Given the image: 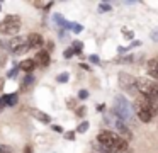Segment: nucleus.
<instances>
[{"mask_svg": "<svg viewBox=\"0 0 158 153\" xmlns=\"http://www.w3.org/2000/svg\"><path fill=\"white\" fill-rule=\"evenodd\" d=\"M148 73L151 77L158 78V58H153V60L148 61Z\"/></svg>", "mask_w": 158, "mask_h": 153, "instance_id": "nucleus-12", "label": "nucleus"}, {"mask_svg": "<svg viewBox=\"0 0 158 153\" xmlns=\"http://www.w3.org/2000/svg\"><path fill=\"white\" fill-rule=\"evenodd\" d=\"M77 112H78V116H83V112H85V109L82 107V109H78V111H77Z\"/></svg>", "mask_w": 158, "mask_h": 153, "instance_id": "nucleus-29", "label": "nucleus"}, {"mask_svg": "<svg viewBox=\"0 0 158 153\" xmlns=\"http://www.w3.org/2000/svg\"><path fill=\"white\" fill-rule=\"evenodd\" d=\"M19 68L24 70V71H27V73L31 75V71H34V68H36V63H34V60H24V61H21Z\"/></svg>", "mask_w": 158, "mask_h": 153, "instance_id": "nucleus-13", "label": "nucleus"}, {"mask_svg": "<svg viewBox=\"0 0 158 153\" xmlns=\"http://www.w3.org/2000/svg\"><path fill=\"white\" fill-rule=\"evenodd\" d=\"M134 82H136V78L131 77L129 73H119V85L124 88V90L136 92V88H134Z\"/></svg>", "mask_w": 158, "mask_h": 153, "instance_id": "nucleus-6", "label": "nucleus"}, {"mask_svg": "<svg viewBox=\"0 0 158 153\" xmlns=\"http://www.w3.org/2000/svg\"><path fill=\"white\" fill-rule=\"evenodd\" d=\"M87 129H89V122H87V121H83V122H80V124H78L77 131H78V133H85Z\"/></svg>", "mask_w": 158, "mask_h": 153, "instance_id": "nucleus-17", "label": "nucleus"}, {"mask_svg": "<svg viewBox=\"0 0 158 153\" xmlns=\"http://www.w3.org/2000/svg\"><path fill=\"white\" fill-rule=\"evenodd\" d=\"M117 129H119L121 136H123L124 141H129V139H133V133H131V129L127 128L126 124H124L123 121H117Z\"/></svg>", "mask_w": 158, "mask_h": 153, "instance_id": "nucleus-11", "label": "nucleus"}, {"mask_svg": "<svg viewBox=\"0 0 158 153\" xmlns=\"http://www.w3.org/2000/svg\"><path fill=\"white\" fill-rule=\"evenodd\" d=\"M78 97L80 99H87V97H89V92H87V90H80L78 92Z\"/></svg>", "mask_w": 158, "mask_h": 153, "instance_id": "nucleus-23", "label": "nucleus"}, {"mask_svg": "<svg viewBox=\"0 0 158 153\" xmlns=\"http://www.w3.org/2000/svg\"><path fill=\"white\" fill-rule=\"evenodd\" d=\"M99 10H100V12H107V10H110V5H109V3H100Z\"/></svg>", "mask_w": 158, "mask_h": 153, "instance_id": "nucleus-21", "label": "nucleus"}, {"mask_svg": "<svg viewBox=\"0 0 158 153\" xmlns=\"http://www.w3.org/2000/svg\"><path fill=\"white\" fill-rule=\"evenodd\" d=\"M9 46H10V49L14 51L15 54H24L26 51H29L27 39H26V37H22V36H19V37H14V39H10Z\"/></svg>", "mask_w": 158, "mask_h": 153, "instance_id": "nucleus-3", "label": "nucleus"}, {"mask_svg": "<svg viewBox=\"0 0 158 153\" xmlns=\"http://www.w3.org/2000/svg\"><path fill=\"white\" fill-rule=\"evenodd\" d=\"M151 39H153V41H158V29H155L153 32H151Z\"/></svg>", "mask_w": 158, "mask_h": 153, "instance_id": "nucleus-26", "label": "nucleus"}, {"mask_svg": "<svg viewBox=\"0 0 158 153\" xmlns=\"http://www.w3.org/2000/svg\"><path fill=\"white\" fill-rule=\"evenodd\" d=\"M114 112L119 117V121H124V122L133 121V107L123 95H117L116 100H114Z\"/></svg>", "mask_w": 158, "mask_h": 153, "instance_id": "nucleus-1", "label": "nucleus"}, {"mask_svg": "<svg viewBox=\"0 0 158 153\" xmlns=\"http://www.w3.org/2000/svg\"><path fill=\"white\" fill-rule=\"evenodd\" d=\"M0 46H2V44H0Z\"/></svg>", "mask_w": 158, "mask_h": 153, "instance_id": "nucleus-31", "label": "nucleus"}, {"mask_svg": "<svg viewBox=\"0 0 158 153\" xmlns=\"http://www.w3.org/2000/svg\"><path fill=\"white\" fill-rule=\"evenodd\" d=\"M27 46H29V49L31 48H41L43 44H44V39H43V36L41 34H38V32H31L27 37Z\"/></svg>", "mask_w": 158, "mask_h": 153, "instance_id": "nucleus-7", "label": "nucleus"}, {"mask_svg": "<svg viewBox=\"0 0 158 153\" xmlns=\"http://www.w3.org/2000/svg\"><path fill=\"white\" fill-rule=\"evenodd\" d=\"M53 129H55V131H58V133H61V131H63L61 126H53Z\"/></svg>", "mask_w": 158, "mask_h": 153, "instance_id": "nucleus-28", "label": "nucleus"}, {"mask_svg": "<svg viewBox=\"0 0 158 153\" xmlns=\"http://www.w3.org/2000/svg\"><path fill=\"white\" fill-rule=\"evenodd\" d=\"M70 27H72L75 32H80V31H82V26H80V24H70Z\"/></svg>", "mask_w": 158, "mask_h": 153, "instance_id": "nucleus-22", "label": "nucleus"}, {"mask_svg": "<svg viewBox=\"0 0 158 153\" xmlns=\"http://www.w3.org/2000/svg\"><path fill=\"white\" fill-rule=\"evenodd\" d=\"M58 82L60 83H65V82H68V73H61V75H58Z\"/></svg>", "mask_w": 158, "mask_h": 153, "instance_id": "nucleus-20", "label": "nucleus"}, {"mask_svg": "<svg viewBox=\"0 0 158 153\" xmlns=\"http://www.w3.org/2000/svg\"><path fill=\"white\" fill-rule=\"evenodd\" d=\"M34 5L39 9H49V7H53V2H34Z\"/></svg>", "mask_w": 158, "mask_h": 153, "instance_id": "nucleus-16", "label": "nucleus"}, {"mask_svg": "<svg viewBox=\"0 0 158 153\" xmlns=\"http://www.w3.org/2000/svg\"><path fill=\"white\" fill-rule=\"evenodd\" d=\"M97 141L104 146V148H110L114 146V143L117 141V134H114L112 131H100L97 136Z\"/></svg>", "mask_w": 158, "mask_h": 153, "instance_id": "nucleus-5", "label": "nucleus"}, {"mask_svg": "<svg viewBox=\"0 0 158 153\" xmlns=\"http://www.w3.org/2000/svg\"><path fill=\"white\" fill-rule=\"evenodd\" d=\"M21 29V19L19 15H5L0 22V32L2 34H17Z\"/></svg>", "mask_w": 158, "mask_h": 153, "instance_id": "nucleus-2", "label": "nucleus"}, {"mask_svg": "<svg viewBox=\"0 0 158 153\" xmlns=\"http://www.w3.org/2000/svg\"><path fill=\"white\" fill-rule=\"evenodd\" d=\"M73 54H75V53H73V49H72V48H68V49L65 51V58H72Z\"/></svg>", "mask_w": 158, "mask_h": 153, "instance_id": "nucleus-24", "label": "nucleus"}, {"mask_svg": "<svg viewBox=\"0 0 158 153\" xmlns=\"http://www.w3.org/2000/svg\"><path fill=\"white\" fill-rule=\"evenodd\" d=\"M2 109H4V107H2V104H0V112H2Z\"/></svg>", "mask_w": 158, "mask_h": 153, "instance_id": "nucleus-30", "label": "nucleus"}, {"mask_svg": "<svg viewBox=\"0 0 158 153\" xmlns=\"http://www.w3.org/2000/svg\"><path fill=\"white\" fill-rule=\"evenodd\" d=\"M31 114L34 116L38 121H41V122H44V124H48L49 121H51V117H49L48 114H44V112H41V111H36V109H32L31 111Z\"/></svg>", "mask_w": 158, "mask_h": 153, "instance_id": "nucleus-14", "label": "nucleus"}, {"mask_svg": "<svg viewBox=\"0 0 158 153\" xmlns=\"http://www.w3.org/2000/svg\"><path fill=\"white\" fill-rule=\"evenodd\" d=\"M34 63H36V66H48L49 65V51H44V49L38 51L34 56Z\"/></svg>", "mask_w": 158, "mask_h": 153, "instance_id": "nucleus-8", "label": "nucleus"}, {"mask_svg": "<svg viewBox=\"0 0 158 153\" xmlns=\"http://www.w3.org/2000/svg\"><path fill=\"white\" fill-rule=\"evenodd\" d=\"M155 112H158L156 109H138V117L143 122H150Z\"/></svg>", "mask_w": 158, "mask_h": 153, "instance_id": "nucleus-10", "label": "nucleus"}, {"mask_svg": "<svg viewBox=\"0 0 158 153\" xmlns=\"http://www.w3.org/2000/svg\"><path fill=\"white\" fill-rule=\"evenodd\" d=\"M90 61H92V63H99V58H97V56H90Z\"/></svg>", "mask_w": 158, "mask_h": 153, "instance_id": "nucleus-27", "label": "nucleus"}, {"mask_svg": "<svg viewBox=\"0 0 158 153\" xmlns=\"http://www.w3.org/2000/svg\"><path fill=\"white\" fill-rule=\"evenodd\" d=\"M17 100H19L17 94H9V95L0 97V104H2V107H12V105L17 104Z\"/></svg>", "mask_w": 158, "mask_h": 153, "instance_id": "nucleus-9", "label": "nucleus"}, {"mask_svg": "<svg viewBox=\"0 0 158 153\" xmlns=\"http://www.w3.org/2000/svg\"><path fill=\"white\" fill-rule=\"evenodd\" d=\"M32 85H34V77H32V75H26V78L21 83V88L22 90H27L29 87H32Z\"/></svg>", "mask_w": 158, "mask_h": 153, "instance_id": "nucleus-15", "label": "nucleus"}, {"mask_svg": "<svg viewBox=\"0 0 158 153\" xmlns=\"http://www.w3.org/2000/svg\"><path fill=\"white\" fill-rule=\"evenodd\" d=\"M0 153H15V151L7 145H0Z\"/></svg>", "mask_w": 158, "mask_h": 153, "instance_id": "nucleus-19", "label": "nucleus"}, {"mask_svg": "<svg viewBox=\"0 0 158 153\" xmlns=\"http://www.w3.org/2000/svg\"><path fill=\"white\" fill-rule=\"evenodd\" d=\"M5 63H7V53H5V51H2V49H0V68L4 66Z\"/></svg>", "mask_w": 158, "mask_h": 153, "instance_id": "nucleus-18", "label": "nucleus"}, {"mask_svg": "<svg viewBox=\"0 0 158 153\" xmlns=\"http://www.w3.org/2000/svg\"><path fill=\"white\" fill-rule=\"evenodd\" d=\"M65 138H66V139H75V133H73V131H68V133L65 134Z\"/></svg>", "mask_w": 158, "mask_h": 153, "instance_id": "nucleus-25", "label": "nucleus"}, {"mask_svg": "<svg viewBox=\"0 0 158 153\" xmlns=\"http://www.w3.org/2000/svg\"><path fill=\"white\" fill-rule=\"evenodd\" d=\"M153 80H146V78H136L134 82V88L136 92H139L141 95H150L153 92Z\"/></svg>", "mask_w": 158, "mask_h": 153, "instance_id": "nucleus-4", "label": "nucleus"}]
</instances>
